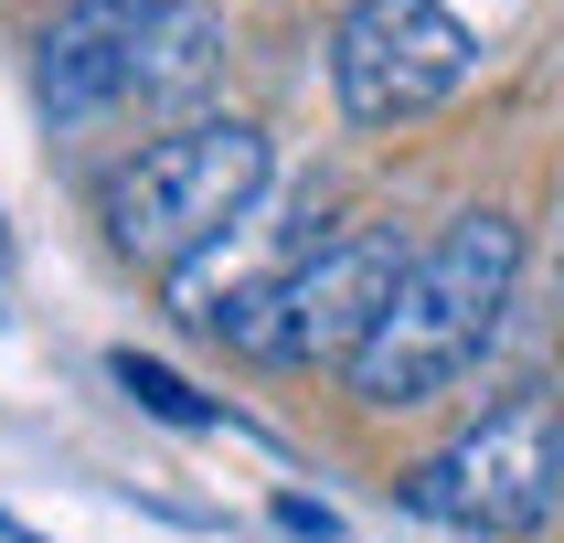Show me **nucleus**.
<instances>
[{
	"mask_svg": "<svg viewBox=\"0 0 564 543\" xmlns=\"http://www.w3.org/2000/svg\"><path fill=\"white\" fill-rule=\"evenodd\" d=\"M235 54V32H224L214 0H150V32H139V75H128V107H182L203 96Z\"/></svg>",
	"mask_w": 564,
	"mask_h": 543,
	"instance_id": "0eeeda50",
	"label": "nucleus"
},
{
	"mask_svg": "<svg viewBox=\"0 0 564 543\" xmlns=\"http://www.w3.org/2000/svg\"><path fill=\"white\" fill-rule=\"evenodd\" d=\"M267 171H278V150H267L256 118H182V128L139 139V150L107 171L96 224H107V246H118L128 267H160V278H171V267H192L203 246H224V235L256 214Z\"/></svg>",
	"mask_w": 564,
	"mask_h": 543,
	"instance_id": "f03ea898",
	"label": "nucleus"
},
{
	"mask_svg": "<svg viewBox=\"0 0 564 543\" xmlns=\"http://www.w3.org/2000/svg\"><path fill=\"white\" fill-rule=\"evenodd\" d=\"M511 298H522V224H511L501 203L447 214L437 246L405 256V278H394V298H383L373 341L341 362L351 405H373V415L437 405L458 373H479V351L501 341Z\"/></svg>",
	"mask_w": 564,
	"mask_h": 543,
	"instance_id": "f257e3e1",
	"label": "nucleus"
},
{
	"mask_svg": "<svg viewBox=\"0 0 564 543\" xmlns=\"http://www.w3.org/2000/svg\"><path fill=\"white\" fill-rule=\"evenodd\" d=\"M139 32H150V0H75L43 43H32V96L54 128H96L128 107V75H139Z\"/></svg>",
	"mask_w": 564,
	"mask_h": 543,
	"instance_id": "423d86ee",
	"label": "nucleus"
},
{
	"mask_svg": "<svg viewBox=\"0 0 564 543\" xmlns=\"http://www.w3.org/2000/svg\"><path fill=\"white\" fill-rule=\"evenodd\" d=\"M405 511L469 543H522L564 511V405L543 383H511L501 405L405 479Z\"/></svg>",
	"mask_w": 564,
	"mask_h": 543,
	"instance_id": "7ed1b4c3",
	"label": "nucleus"
},
{
	"mask_svg": "<svg viewBox=\"0 0 564 543\" xmlns=\"http://www.w3.org/2000/svg\"><path fill=\"white\" fill-rule=\"evenodd\" d=\"M479 32L447 0H351L330 22V96L351 128H415L469 86Z\"/></svg>",
	"mask_w": 564,
	"mask_h": 543,
	"instance_id": "39448f33",
	"label": "nucleus"
},
{
	"mask_svg": "<svg viewBox=\"0 0 564 543\" xmlns=\"http://www.w3.org/2000/svg\"><path fill=\"white\" fill-rule=\"evenodd\" d=\"M0 267H11V235H0Z\"/></svg>",
	"mask_w": 564,
	"mask_h": 543,
	"instance_id": "9d476101",
	"label": "nucleus"
},
{
	"mask_svg": "<svg viewBox=\"0 0 564 543\" xmlns=\"http://www.w3.org/2000/svg\"><path fill=\"white\" fill-rule=\"evenodd\" d=\"M278 522H288V533H299V543H330V533H341V522H330V511H319V501H299V490H288V501H278Z\"/></svg>",
	"mask_w": 564,
	"mask_h": 543,
	"instance_id": "1a4fd4ad",
	"label": "nucleus"
},
{
	"mask_svg": "<svg viewBox=\"0 0 564 543\" xmlns=\"http://www.w3.org/2000/svg\"><path fill=\"white\" fill-rule=\"evenodd\" d=\"M107 383H118L139 415L182 426V437H214V426H224V405H214V394H192V383L171 373V362H150V351H107Z\"/></svg>",
	"mask_w": 564,
	"mask_h": 543,
	"instance_id": "6e6552de",
	"label": "nucleus"
},
{
	"mask_svg": "<svg viewBox=\"0 0 564 543\" xmlns=\"http://www.w3.org/2000/svg\"><path fill=\"white\" fill-rule=\"evenodd\" d=\"M405 235L394 224H341V235H319L278 287H267V309L235 330V351L256 362H288V373H310V362H351V351L373 341L383 298L405 278Z\"/></svg>",
	"mask_w": 564,
	"mask_h": 543,
	"instance_id": "20e7f679",
	"label": "nucleus"
}]
</instances>
